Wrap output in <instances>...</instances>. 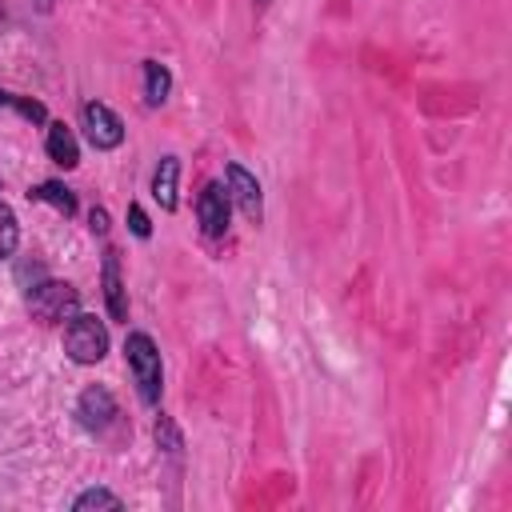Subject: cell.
I'll return each instance as SVG.
<instances>
[{
    "mask_svg": "<svg viewBox=\"0 0 512 512\" xmlns=\"http://www.w3.org/2000/svg\"><path fill=\"white\" fill-rule=\"evenodd\" d=\"M156 440H164V444H168V452H176V448H180V436H176V428H172V420H168V416H160V420H156Z\"/></svg>",
    "mask_w": 512,
    "mask_h": 512,
    "instance_id": "obj_16",
    "label": "cell"
},
{
    "mask_svg": "<svg viewBox=\"0 0 512 512\" xmlns=\"http://www.w3.org/2000/svg\"><path fill=\"white\" fill-rule=\"evenodd\" d=\"M168 88H172L168 68H164L160 60H144V100H148V104H164Z\"/></svg>",
    "mask_w": 512,
    "mask_h": 512,
    "instance_id": "obj_11",
    "label": "cell"
},
{
    "mask_svg": "<svg viewBox=\"0 0 512 512\" xmlns=\"http://www.w3.org/2000/svg\"><path fill=\"white\" fill-rule=\"evenodd\" d=\"M228 196L240 204V212L248 216V220H260V184H256V176L252 172H244L240 164H228Z\"/></svg>",
    "mask_w": 512,
    "mask_h": 512,
    "instance_id": "obj_7",
    "label": "cell"
},
{
    "mask_svg": "<svg viewBox=\"0 0 512 512\" xmlns=\"http://www.w3.org/2000/svg\"><path fill=\"white\" fill-rule=\"evenodd\" d=\"M0 104H12V108L24 112L28 120H44V104H36V100H20V96H12V92H0Z\"/></svg>",
    "mask_w": 512,
    "mask_h": 512,
    "instance_id": "obj_15",
    "label": "cell"
},
{
    "mask_svg": "<svg viewBox=\"0 0 512 512\" xmlns=\"http://www.w3.org/2000/svg\"><path fill=\"white\" fill-rule=\"evenodd\" d=\"M228 188L224 184H208L204 192H200V200H196V216H200V228L208 232V236H224V228H228Z\"/></svg>",
    "mask_w": 512,
    "mask_h": 512,
    "instance_id": "obj_5",
    "label": "cell"
},
{
    "mask_svg": "<svg viewBox=\"0 0 512 512\" xmlns=\"http://www.w3.org/2000/svg\"><path fill=\"white\" fill-rule=\"evenodd\" d=\"M16 240H20V228H16V216L8 204H0V260L16 252Z\"/></svg>",
    "mask_w": 512,
    "mask_h": 512,
    "instance_id": "obj_13",
    "label": "cell"
},
{
    "mask_svg": "<svg viewBox=\"0 0 512 512\" xmlns=\"http://www.w3.org/2000/svg\"><path fill=\"white\" fill-rule=\"evenodd\" d=\"M48 156H52L60 168H76L80 148H76V136H72L64 124H48Z\"/></svg>",
    "mask_w": 512,
    "mask_h": 512,
    "instance_id": "obj_10",
    "label": "cell"
},
{
    "mask_svg": "<svg viewBox=\"0 0 512 512\" xmlns=\"http://www.w3.org/2000/svg\"><path fill=\"white\" fill-rule=\"evenodd\" d=\"M124 352H128V368H132V376L140 384V400L156 404L160 400V352H156L152 336L148 332H132Z\"/></svg>",
    "mask_w": 512,
    "mask_h": 512,
    "instance_id": "obj_2",
    "label": "cell"
},
{
    "mask_svg": "<svg viewBox=\"0 0 512 512\" xmlns=\"http://www.w3.org/2000/svg\"><path fill=\"white\" fill-rule=\"evenodd\" d=\"M32 196H36V200H44V204H52V208H56V212H64V216H72V212H76L72 192H68L64 184H56V180H48V184L32 188Z\"/></svg>",
    "mask_w": 512,
    "mask_h": 512,
    "instance_id": "obj_12",
    "label": "cell"
},
{
    "mask_svg": "<svg viewBox=\"0 0 512 512\" xmlns=\"http://www.w3.org/2000/svg\"><path fill=\"white\" fill-rule=\"evenodd\" d=\"M64 352L76 360V364H100L104 352H108V328L96 320V316H68V328H64Z\"/></svg>",
    "mask_w": 512,
    "mask_h": 512,
    "instance_id": "obj_1",
    "label": "cell"
},
{
    "mask_svg": "<svg viewBox=\"0 0 512 512\" xmlns=\"http://www.w3.org/2000/svg\"><path fill=\"white\" fill-rule=\"evenodd\" d=\"M84 508H120V496H112L104 488H88L84 496H76V512H84Z\"/></svg>",
    "mask_w": 512,
    "mask_h": 512,
    "instance_id": "obj_14",
    "label": "cell"
},
{
    "mask_svg": "<svg viewBox=\"0 0 512 512\" xmlns=\"http://www.w3.org/2000/svg\"><path fill=\"white\" fill-rule=\"evenodd\" d=\"M104 296H108V312H112V320H124V316H128V300H124L120 264H116V252H112V248L104 252Z\"/></svg>",
    "mask_w": 512,
    "mask_h": 512,
    "instance_id": "obj_8",
    "label": "cell"
},
{
    "mask_svg": "<svg viewBox=\"0 0 512 512\" xmlns=\"http://www.w3.org/2000/svg\"><path fill=\"white\" fill-rule=\"evenodd\" d=\"M176 176H180L176 156H164L160 168H156V176H152V196H156V204L168 208V212L176 208Z\"/></svg>",
    "mask_w": 512,
    "mask_h": 512,
    "instance_id": "obj_9",
    "label": "cell"
},
{
    "mask_svg": "<svg viewBox=\"0 0 512 512\" xmlns=\"http://www.w3.org/2000/svg\"><path fill=\"white\" fill-rule=\"evenodd\" d=\"M76 416H80V424H84L88 432H104V428L112 424V416H116L112 392H108V388H88V392L80 396V404H76Z\"/></svg>",
    "mask_w": 512,
    "mask_h": 512,
    "instance_id": "obj_6",
    "label": "cell"
},
{
    "mask_svg": "<svg viewBox=\"0 0 512 512\" xmlns=\"http://www.w3.org/2000/svg\"><path fill=\"white\" fill-rule=\"evenodd\" d=\"M92 232H108V216H104V208H92Z\"/></svg>",
    "mask_w": 512,
    "mask_h": 512,
    "instance_id": "obj_18",
    "label": "cell"
},
{
    "mask_svg": "<svg viewBox=\"0 0 512 512\" xmlns=\"http://www.w3.org/2000/svg\"><path fill=\"white\" fill-rule=\"evenodd\" d=\"M28 308L36 320L44 324H60L68 316H76V288L72 284H60V280H44L28 292Z\"/></svg>",
    "mask_w": 512,
    "mask_h": 512,
    "instance_id": "obj_3",
    "label": "cell"
},
{
    "mask_svg": "<svg viewBox=\"0 0 512 512\" xmlns=\"http://www.w3.org/2000/svg\"><path fill=\"white\" fill-rule=\"evenodd\" d=\"M128 224H132V232H136V236H148V232H152V224H148V216H144V212H140L136 204L128 208Z\"/></svg>",
    "mask_w": 512,
    "mask_h": 512,
    "instance_id": "obj_17",
    "label": "cell"
},
{
    "mask_svg": "<svg viewBox=\"0 0 512 512\" xmlns=\"http://www.w3.org/2000/svg\"><path fill=\"white\" fill-rule=\"evenodd\" d=\"M80 120H84V136L92 140V148H116L124 140V124H120V116L108 104L88 100L84 112H80Z\"/></svg>",
    "mask_w": 512,
    "mask_h": 512,
    "instance_id": "obj_4",
    "label": "cell"
},
{
    "mask_svg": "<svg viewBox=\"0 0 512 512\" xmlns=\"http://www.w3.org/2000/svg\"><path fill=\"white\" fill-rule=\"evenodd\" d=\"M256 4H268V0H256Z\"/></svg>",
    "mask_w": 512,
    "mask_h": 512,
    "instance_id": "obj_19",
    "label": "cell"
}]
</instances>
